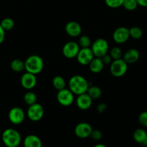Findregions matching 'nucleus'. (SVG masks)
Segmentation results:
<instances>
[{
	"mask_svg": "<svg viewBox=\"0 0 147 147\" xmlns=\"http://www.w3.org/2000/svg\"><path fill=\"white\" fill-rule=\"evenodd\" d=\"M89 83L86 78L80 75L72 76L68 81V89L71 90L74 95L83 94L87 92Z\"/></svg>",
	"mask_w": 147,
	"mask_h": 147,
	"instance_id": "f257e3e1",
	"label": "nucleus"
},
{
	"mask_svg": "<svg viewBox=\"0 0 147 147\" xmlns=\"http://www.w3.org/2000/svg\"><path fill=\"white\" fill-rule=\"evenodd\" d=\"M25 70L28 73L37 75L42 72L44 67V61L40 56L37 55H30L24 61Z\"/></svg>",
	"mask_w": 147,
	"mask_h": 147,
	"instance_id": "f03ea898",
	"label": "nucleus"
},
{
	"mask_svg": "<svg viewBox=\"0 0 147 147\" xmlns=\"http://www.w3.org/2000/svg\"><path fill=\"white\" fill-rule=\"evenodd\" d=\"M1 140L7 147H18L22 142V137L18 131L9 128L3 131Z\"/></svg>",
	"mask_w": 147,
	"mask_h": 147,
	"instance_id": "7ed1b4c3",
	"label": "nucleus"
},
{
	"mask_svg": "<svg viewBox=\"0 0 147 147\" xmlns=\"http://www.w3.org/2000/svg\"><path fill=\"white\" fill-rule=\"evenodd\" d=\"M95 57H102L107 54L109 50V45L107 40L103 38H98L95 40L90 46Z\"/></svg>",
	"mask_w": 147,
	"mask_h": 147,
	"instance_id": "20e7f679",
	"label": "nucleus"
},
{
	"mask_svg": "<svg viewBox=\"0 0 147 147\" xmlns=\"http://www.w3.org/2000/svg\"><path fill=\"white\" fill-rule=\"evenodd\" d=\"M110 65V72L114 77H122L126 74L128 70V64L123 60V58L113 60Z\"/></svg>",
	"mask_w": 147,
	"mask_h": 147,
	"instance_id": "39448f33",
	"label": "nucleus"
},
{
	"mask_svg": "<svg viewBox=\"0 0 147 147\" xmlns=\"http://www.w3.org/2000/svg\"><path fill=\"white\" fill-rule=\"evenodd\" d=\"M27 117L32 121H39L44 116V108L40 103H35L29 106L28 109H27Z\"/></svg>",
	"mask_w": 147,
	"mask_h": 147,
	"instance_id": "423d86ee",
	"label": "nucleus"
},
{
	"mask_svg": "<svg viewBox=\"0 0 147 147\" xmlns=\"http://www.w3.org/2000/svg\"><path fill=\"white\" fill-rule=\"evenodd\" d=\"M74 94L70 89L63 88L57 93V102L63 106H70L74 101Z\"/></svg>",
	"mask_w": 147,
	"mask_h": 147,
	"instance_id": "0eeeda50",
	"label": "nucleus"
},
{
	"mask_svg": "<svg viewBox=\"0 0 147 147\" xmlns=\"http://www.w3.org/2000/svg\"><path fill=\"white\" fill-rule=\"evenodd\" d=\"M8 119L12 124L20 125L24 121L25 113L21 108L15 106L11 108L9 111Z\"/></svg>",
	"mask_w": 147,
	"mask_h": 147,
	"instance_id": "6e6552de",
	"label": "nucleus"
},
{
	"mask_svg": "<svg viewBox=\"0 0 147 147\" xmlns=\"http://www.w3.org/2000/svg\"><path fill=\"white\" fill-rule=\"evenodd\" d=\"M80 49L78 43L74 41H69L63 45L62 51L66 58L73 59L76 57Z\"/></svg>",
	"mask_w": 147,
	"mask_h": 147,
	"instance_id": "1a4fd4ad",
	"label": "nucleus"
},
{
	"mask_svg": "<svg viewBox=\"0 0 147 147\" xmlns=\"http://www.w3.org/2000/svg\"><path fill=\"white\" fill-rule=\"evenodd\" d=\"M94 57L95 56L90 47L80 48L76 56L78 62L82 65H88Z\"/></svg>",
	"mask_w": 147,
	"mask_h": 147,
	"instance_id": "9d476101",
	"label": "nucleus"
},
{
	"mask_svg": "<svg viewBox=\"0 0 147 147\" xmlns=\"http://www.w3.org/2000/svg\"><path fill=\"white\" fill-rule=\"evenodd\" d=\"M93 128L86 122H81L76 125L75 128V134L80 139H86L90 136Z\"/></svg>",
	"mask_w": 147,
	"mask_h": 147,
	"instance_id": "9b49d317",
	"label": "nucleus"
},
{
	"mask_svg": "<svg viewBox=\"0 0 147 147\" xmlns=\"http://www.w3.org/2000/svg\"><path fill=\"white\" fill-rule=\"evenodd\" d=\"M129 30L127 27H120L115 30L113 33V39L117 44H123L129 40Z\"/></svg>",
	"mask_w": 147,
	"mask_h": 147,
	"instance_id": "f8f14e48",
	"label": "nucleus"
},
{
	"mask_svg": "<svg viewBox=\"0 0 147 147\" xmlns=\"http://www.w3.org/2000/svg\"><path fill=\"white\" fill-rule=\"evenodd\" d=\"M20 83L22 86L26 90H31L35 87L37 84V78L36 75L26 72L22 76L20 79Z\"/></svg>",
	"mask_w": 147,
	"mask_h": 147,
	"instance_id": "ddd939ff",
	"label": "nucleus"
},
{
	"mask_svg": "<svg viewBox=\"0 0 147 147\" xmlns=\"http://www.w3.org/2000/svg\"><path fill=\"white\" fill-rule=\"evenodd\" d=\"M76 106L79 109L83 111L90 109L93 103V99L88 96L87 93L78 95L76 98Z\"/></svg>",
	"mask_w": 147,
	"mask_h": 147,
	"instance_id": "4468645a",
	"label": "nucleus"
},
{
	"mask_svg": "<svg viewBox=\"0 0 147 147\" xmlns=\"http://www.w3.org/2000/svg\"><path fill=\"white\" fill-rule=\"evenodd\" d=\"M65 32L72 37H77L82 32V27L78 22L75 21L68 22L65 27Z\"/></svg>",
	"mask_w": 147,
	"mask_h": 147,
	"instance_id": "2eb2a0df",
	"label": "nucleus"
},
{
	"mask_svg": "<svg viewBox=\"0 0 147 147\" xmlns=\"http://www.w3.org/2000/svg\"><path fill=\"white\" fill-rule=\"evenodd\" d=\"M140 57L139 52L135 48H131L126 50V53L123 54V60L127 64H134L136 63Z\"/></svg>",
	"mask_w": 147,
	"mask_h": 147,
	"instance_id": "dca6fc26",
	"label": "nucleus"
},
{
	"mask_svg": "<svg viewBox=\"0 0 147 147\" xmlns=\"http://www.w3.org/2000/svg\"><path fill=\"white\" fill-rule=\"evenodd\" d=\"M24 147H42V143L40 138L36 135L30 134L26 136L23 141Z\"/></svg>",
	"mask_w": 147,
	"mask_h": 147,
	"instance_id": "f3484780",
	"label": "nucleus"
},
{
	"mask_svg": "<svg viewBox=\"0 0 147 147\" xmlns=\"http://www.w3.org/2000/svg\"><path fill=\"white\" fill-rule=\"evenodd\" d=\"M133 138L138 144L147 146V132L143 129H138L134 132Z\"/></svg>",
	"mask_w": 147,
	"mask_h": 147,
	"instance_id": "a211bd4d",
	"label": "nucleus"
},
{
	"mask_svg": "<svg viewBox=\"0 0 147 147\" xmlns=\"http://www.w3.org/2000/svg\"><path fill=\"white\" fill-rule=\"evenodd\" d=\"M89 65V69L90 71L93 73H99L103 70L104 67V64L102 62L100 57H95L91 62L90 63Z\"/></svg>",
	"mask_w": 147,
	"mask_h": 147,
	"instance_id": "6ab92c4d",
	"label": "nucleus"
},
{
	"mask_svg": "<svg viewBox=\"0 0 147 147\" xmlns=\"http://www.w3.org/2000/svg\"><path fill=\"white\" fill-rule=\"evenodd\" d=\"M86 93L92 99H98L102 96L101 89L96 86H89Z\"/></svg>",
	"mask_w": 147,
	"mask_h": 147,
	"instance_id": "aec40b11",
	"label": "nucleus"
},
{
	"mask_svg": "<svg viewBox=\"0 0 147 147\" xmlns=\"http://www.w3.org/2000/svg\"><path fill=\"white\" fill-rule=\"evenodd\" d=\"M10 67H11V69L13 71L20 73V72H22L24 70H25L24 62L20 60V59H14L10 63Z\"/></svg>",
	"mask_w": 147,
	"mask_h": 147,
	"instance_id": "412c9836",
	"label": "nucleus"
},
{
	"mask_svg": "<svg viewBox=\"0 0 147 147\" xmlns=\"http://www.w3.org/2000/svg\"><path fill=\"white\" fill-rule=\"evenodd\" d=\"M53 86L56 90H60L63 88H65L66 82L64 78L60 76H57L53 78Z\"/></svg>",
	"mask_w": 147,
	"mask_h": 147,
	"instance_id": "4be33fe9",
	"label": "nucleus"
},
{
	"mask_svg": "<svg viewBox=\"0 0 147 147\" xmlns=\"http://www.w3.org/2000/svg\"><path fill=\"white\" fill-rule=\"evenodd\" d=\"M129 30L130 37L133 38L134 40H139L143 36V31L140 27H133Z\"/></svg>",
	"mask_w": 147,
	"mask_h": 147,
	"instance_id": "5701e85b",
	"label": "nucleus"
},
{
	"mask_svg": "<svg viewBox=\"0 0 147 147\" xmlns=\"http://www.w3.org/2000/svg\"><path fill=\"white\" fill-rule=\"evenodd\" d=\"M24 101L29 106L34 104L37 103V96L32 91H27L24 96Z\"/></svg>",
	"mask_w": 147,
	"mask_h": 147,
	"instance_id": "b1692460",
	"label": "nucleus"
},
{
	"mask_svg": "<svg viewBox=\"0 0 147 147\" xmlns=\"http://www.w3.org/2000/svg\"><path fill=\"white\" fill-rule=\"evenodd\" d=\"M0 25L5 31H9V30H12L13 27H14V22L12 19L7 17L1 20Z\"/></svg>",
	"mask_w": 147,
	"mask_h": 147,
	"instance_id": "393cba45",
	"label": "nucleus"
},
{
	"mask_svg": "<svg viewBox=\"0 0 147 147\" xmlns=\"http://www.w3.org/2000/svg\"><path fill=\"white\" fill-rule=\"evenodd\" d=\"M109 55L113 59V60H118V59H121L123 57V52H122L121 49L119 47H113L111 49Z\"/></svg>",
	"mask_w": 147,
	"mask_h": 147,
	"instance_id": "a878e982",
	"label": "nucleus"
},
{
	"mask_svg": "<svg viewBox=\"0 0 147 147\" xmlns=\"http://www.w3.org/2000/svg\"><path fill=\"white\" fill-rule=\"evenodd\" d=\"M78 45L81 48H86V47H90L92 44L91 40L88 35H82L80 37L78 40Z\"/></svg>",
	"mask_w": 147,
	"mask_h": 147,
	"instance_id": "bb28decb",
	"label": "nucleus"
},
{
	"mask_svg": "<svg viewBox=\"0 0 147 147\" xmlns=\"http://www.w3.org/2000/svg\"><path fill=\"white\" fill-rule=\"evenodd\" d=\"M138 6L136 0H124L123 3V7L128 11H134L137 8Z\"/></svg>",
	"mask_w": 147,
	"mask_h": 147,
	"instance_id": "cd10ccee",
	"label": "nucleus"
},
{
	"mask_svg": "<svg viewBox=\"0 0 147 147\" xmlns=\"http://www.w3.org/2000/svg\"><path fill=\"white\" fill-rule=\"evenodd\" d=\"M123 1L124 0H105V3L110 8L116 9L122 7Z\"/></svg>",
	"mask_w": 147,
	"mask_h": 147,
	"instance_id": "c85d7f7f",
	"label": "nucleus"
},
{
	"mask_svg": "<svg viewBox=\"0 0 147 147\" xmlns=\"http://www.w3.org/2000/svg\"><path fill=\"white\" fill-rule=\"evenodd\" d=\"M139 122L142 126L147 127V111H143L139 114Z\"/></svg>",
	"mask_w": 147,
	"mask_h": 147,
	"instance_id": "c756f323",
	"label": "nucleus"
},
{
	"mask_svg": "<svg viewBox=\"0 0 147 147\" xmlns=\"http://www.w3.org/2000/svg\"><path fill=\"white\" fill-rule=\"evenodd\" d=\"M90 136H91V138L93 140L99 141L103 137V134H102V132L100 130H98V129L93 130V131L91 132V134H90Z\"/></svg>",
	"mask_w": 147,
	"mask_h": 147,
	"instance_id": "7c9ffc66",
	"label": "nucleus"
},
{
	"mask_svg": "<svg viewBox=\"0 0 147 147\" xmlns=\"http://www.w3.org/2000/svg\"><path fill=\"white\" fill-rule=\"evenodd\" d=\"M100 58H101V60L103 63V64H104V65H110L112 63V61H113V59L111 58L110 55L108 54V53L105 55H103L102 57H100Z\"/></svg>",
	"mask_w": 147,
	"mask_h": 147,
	"instance_id": "2f4dec72",
	"label": "nucleus"
},
{
	"mask_svg": "<svg viewBox=\"0 0 147 147\" xmlns=\"http://www.w3.org/2000/svg\"><path fill=\"white\" fill-rule=\"evenodd\" d=\"M108 106L104 103H99L97 106V111L98 113H103L107 109Z\"/></svg>",
	"mask_w": 147,
	"mask_h": 147,
	"instance_id": "473e14b6",
	"label": "nucleus"
},
{
	"mask_svg": "<svg viewBox=\"0 0 147 147\" xmlns=\"http://www.w3.org/2000/svg\"><path fill=\"white\" fill-rule=\"evenodd\" d=\"M4 39H5V30L0 25V44L4 42Z\"/></svg>",
	"mask_w": 147,
	"mask_h": 147,
	"instance_id": "72a5a7b5",
	"label": "nucleus"
},
{
	"mask_svg": "<svg viewBox=\"0 0 147 147\" xmlns=\"http://www.w3.org/2000/svg\"><path fill=\"white\" fill-rule=\"evenodd\" d=\"M138 3V5L143 7H147V0H136Z\"/></svg>",
	"mask_w": 147,
	"mask_h": 147,
	"instance_id": "f704fd0d",
	"label": "nucleus"
},
{
	"mask_svg": "<svg viewBox=\"0 0 147 147\" xmlns=\"http://www.w3.org/2000/svg\"><path fill=\"white\" fill-rule=\"evenodd\" d=\"M93 147H107L106 146V145L103 144H98L95 145Z\"/></svg>",
	"mask_w": 147,
	"mask_h": 147,
	"instance_id": "c9c22d12",
	"label": "nucleus"
},
{
	"mask_svg": "<svg viewBox=\"0 0 147 147\" xmlns=\"http://www.w3.org/2000/svg\"><path fill=\"white\" fill-rule=\"evenodd\" d=\"M0 147H1V142H0Z\"/></svg>",
	"mask_w": 147,
	"mask_h": 147,
	"instance_id": "e433bc0d",
	"label": "nucleus"
},
{
	"mask_svg": "<svg viewBox=\"0 0 147 147\" xmlns=\"http://www.w3.org/2000/svg\"><path fill=\"white\" fill-rule=\"evenodd\" d=\"M85 147H88V146H85Z\"/></svg>",
	"mask_w": 147,
	"mask_h": 147,
	"instance_id": "4c0bfd02",
	"label": "nucleus"
}]
</instances>
